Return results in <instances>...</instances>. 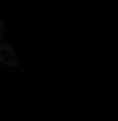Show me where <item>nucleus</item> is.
<instances>
[{
  "mask_svg": "<svg viewBox=\"0 0 118 121\" xmlns=\"http://www.w3.org/2000/svg\"><path fill=\"white\" fill-rule=\"evenodd\" d=\"M0 63L6 66H19V55L11 44H0Z\"/></svg>",
  "mask_w": 118,
  "mask_h": 121,
  "instance_id": "nucleus-1",
  "label": "nucleus"
},
{
  "mask_svg": "<svg viewBox=\"0 0 118 121\" xmlns=\"http://www.w3.org/2000/svg\"><path fill=\"white\" fill-rule=\"evenodd\" d=\"M3 33H6V25L0 22V44H3Z\"/></svg>",
  "mask_w": 118,
  "mask_h": 121,
  "instance_id": "nucleus-2",
  "label": "nucleus"
}]
</instances>
